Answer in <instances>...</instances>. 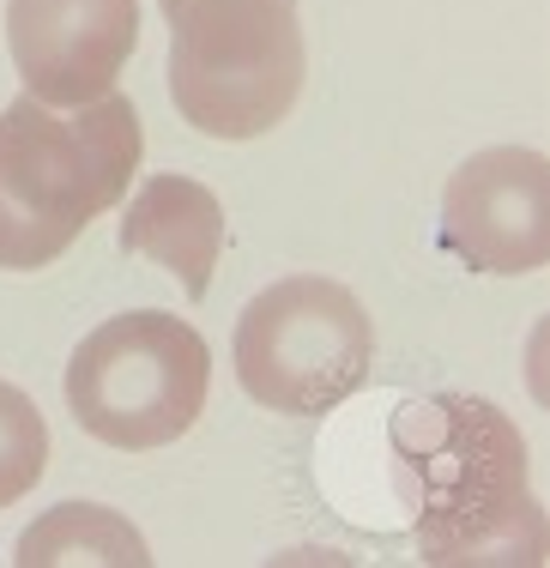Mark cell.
Returning a JSON list of instances; mask_svg holds the SVG:
<instances>
[{
  "label": "cell",
  "mask_w": 550,
  "mask_h": 568,
  "mask_svg": "<svg viewBox=\"0 0 550 568\" xmlns=\"http://www.w3.org/2000/svg\"><path fill=\"white\" fill-rule=\"evenodd\" d=\"M394 448L418 484V550L429 562H532L544 550L527 448L496 405L436 394L394 424Z\"/></svg>",
  "instance_id": "1"
},
{
  "label": "cell",
  "mask_w": 550,
  "mask_h": 568,
  "mask_svg": "<svg viewBox=\"0 0 550 568\" xmlns=\"http://www.w3.org/2000/svg\"><path fill=\"white\" fill-rule=\"evenodd\" d=\"M140 110L122 91L61 115L31 91L0 110V266L37 273L61 261L140 170Z\"/></svg>",
  "instance_id": "2"
},
{
  "label": "cell",
  "mask_w": 550,
  "mask_h": 568,
  "mask_svg": "<svg viewBox=\"0 0 550 568\" xmlns=\"http://www.w3.org/2000/svg\"><path fill=\"white\" fill-rule=\"evenodd\" d=\"M297 0H194L170 19V98L212 140H261L303 98Z\"/></svg>",
  "instance_id": "3"
},
{
  "label": "cell",
  "mask_w": 550,
  "mask_h": 568,
  "mask_svg": "<svg viewBox=\"0 0 550 568\" xmlns=\"http://www.w3.org/2000/svg\"><path fill=\"white\" fill-rule=\"evenodd\" d=\"M67 412L103 448L145 454L194 429L206 412L212 357L187 321L157 308H128L85 333L67 363Z\"/></svg>",
  "instance_id": "4"
},
{
  "label": "cell",
  "mask_w": 550,
  "mask_h": 568,
  "mask_svg": "<svg viewBox=\"0 0 550 568\" xmlns=\"http://www.w3.org/2000/svg\"><path fill=\"white\" fill-rule=\"evenodd\" d=\"M236 382L278 417H315L369 382L375 327L357 291L339 278L297 273L266 284L236 321Z\"/></svg>",
  "instance_id": "5"
},
{
  "label": "cell",
  "mask_w": 550,
  "mask_h": 568,
  "mask_svg": "<svg viewBox=\"0 0 550 568\" xmlns=\"http://www.w3.org/2000/svg\"><path fill=\"white\" fill-rule=\"evenodd\" d=\"M441 242L496 278L550 261V158L532 145L472 152L441 187Z\"/></svg>",
  "instance_id": "6"
},
{
  "label": "cell",
  "mask_w": 550,
  "mask_h": 568,
  "mask_svg": "<svg viewBox=\"0 0 550 568\" xmlns=\"http://www.w3.org/2000/svg\"><path fill=\"white\" fill-rule=\"evenodd\" d=\"M140 43V0H7V49L24 91L55 110L115 91Z\"/></svg>",
  "instance_id": "7"
},
{
  "label": "cell",
  "mask_w": 550,
  "mask_h": 568,
  "mask_svg": "<svg viewBox=\"0 0 550 568\" xmlns=\"http://www.w3.org/2000/svg\"><path fill=\"white\" fill-rule=\"evenodd\" d=\"M122 248L170 266L187 296L212 291V266L224 248V206L194 175H145L122 219Z\"/></svg>",
  "instance_id": "8"
},
{
  "label": "cell",
  "mask_w": 550,
  "mask_h": 568,
  "mask_svg": "<svg viewBox=\"0 0 550 568\" xmlns=\"http://www.w3.org/2000/svg\"><path fill=\"white\" fill-rule=\"evenodd\" d=\"M12 562L19 568H43V562H128V568H140L152 557H145V538L133 532L122 514H110L98 503H61L19 538Z\"/></svg>",
  "instance_id": "9"
},
{
  "label": "cell",
  "mask_w": 550,
  "mask_h": 568,
  "mask_svg": "<svg viewBox=\"0 0 550 568\" xmlns=\"http://www.w3.org/2000/svg\"><path fill=\"white\" fill-rule=\"evenodd\" d=\"M49 466V429L31 394H19L12 382H0V508H12L24 490H37Z\"/></svg>",
  "instance_id": "10"
},
{
  "label": "cell",
  "mask_w": 550,
  "mask_h": 568,
  "mask_svg": "<svg viewBox=\"0 0 550 568\" xmlns=\"http://www.w3.org/2000/svg\"><path fill=\"white\" fill-rule=\"evenodd\" d=\"M157 7H164V19H176L182 7H194V0H157Z\"/></svg>",
  "instance_id": "11"
}]
</instances>
